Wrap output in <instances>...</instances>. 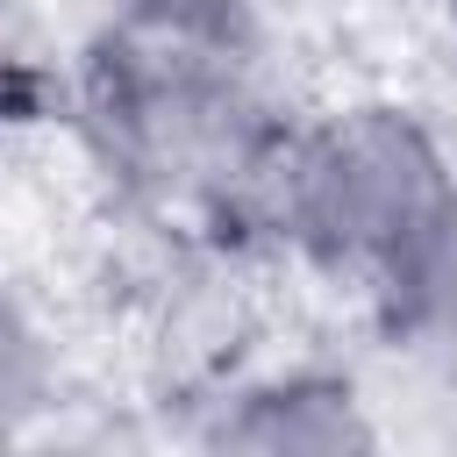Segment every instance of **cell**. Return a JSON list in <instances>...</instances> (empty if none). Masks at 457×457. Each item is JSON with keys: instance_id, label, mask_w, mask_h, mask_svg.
Returning <instances> with one entry per match:
<instances>
[{"instance_id": "cell-3", "label": "cell", "mask_w": 457, "mask_h": 457, "mask_svg": "<svg viewBox=\"0 0 457 457\" xmlns=\"http://www.w3.org/2000/svg\"><path fill=\"white\" fill-rule=\"evenodd\" d=\"M193 457H400V443L350 378L271 371L214 407Z\"/></svg>"}, {"instance_id": "cell-4", "label": "cell", "mask_w": 457, "mask_h": 457, "mask_svg": "<svg viewBox=\"0 0 457 457\" xmlns=\"http://www.w3.org/2000/svg\"><path fill=\"white\" fill-rule=\"evenodd\" d=\"M386 343H393L400 357H414L421 386H428V393L443 400V414L457 421V264H450L407 314L386 321Z\"/></svg>"}, {"instance_id": "cell-1", "label": "cell", "mask_w": 457, "mask_h": 457, "mask_svg": "<svg viewBox=\"0 0 457 457\" xmlns=\"http://www.w3.org/2000/svg\"><path fill=\"white\" fill-rule=\"evenodd\" d=\"M79 107L100 164L164 207L228 214L286 136L250 29L221 0H129L86 50Z\"/></svg>"}, {"instance_id": "cell-2", "label": "cell", "mask_w": 457, "mask_h": 457, "mask_svg": "<svg viewBox=\"0 0 457 457\" xmlns=\"http://www.w3.org/2000/svg\"><path fill=\"white\" fill-rule=\"evenodd\" d=\"M221 221L264 228L293 257L371 293L378 321L457 264V164L443 136L386 100L286 121Z\"/></svg>"}, {"instance_id": "cell-5", "label": "cell", "mask_w": 457, "mask_h": 457, "mask_svg": "<svg viewBox=\"0 0 457 457\" xmlns=\"http://www.w3.org/2000/svg\"><path fill=\"white\" fill-rule=\"evenodd\" d=\"M443 7H450V29H457V0H443Z\"/></svg>"}]
</instances>
